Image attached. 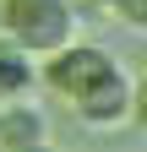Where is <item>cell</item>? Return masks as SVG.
<instances>
[{
	"mask_svg": "<svg viewBox=\"0 0 147 152\" xmlns=\"http://www.w3.org/2000/svg\"><path fill=\"white\" fill-rule=\"evenodd\" d=\"M0 22H6V33L33 60H44V54H54L60 44L76 38L82 16H76L71 0H6V6H0Z\"/></svg>",
	"mask_w": 147,
	"mask_h": 152,
	"instance_id": "obj_1",
	"label": "cell"
},
{
	"mask_svg": "<svg viewBox=\"0 0 147 152\" xmlns=\"http://www.w3.org/2000/svg\"><path fill=\"white\" fill-rule=\"evenodd\" d=\"M115 65H120V60H115L104 44H76V38H71V44H60L54 54H44L38 82H44V87H54L60 98H82V92L93 87V82H104Z\"/></svg>",
	"mask_w": 147,
	"mask_h": 152,
	"instance_id": "obj_2",
	"label": "cell"
},
{
	"mask_svg": "<svg viewBox=\"0 0 147 152\" xmlns=\"http://www.w3.org/2000/svg\"><path fill=\"white\" fill-rule=\"evenodd\" d=\"M71 103H76V120H82V125H93V130H120L125 120H131L136 82H131V71H125V65H115L104 82H93L82 98H71Z\"/></svg>",
	"mask_w": 147,
	"mask_h": 152,
	"instance_id": "obj_3",
	"label": "cell"
},
{
	"mask_svg": "<svg viewBox=\"0 0 147 152\" xmlns=\"http://www.w3.org/2000/svg\"><path fill=\"white\" fill-rule=\"evenodd\" d=\"M49 141H54V125H49V114L33 98L0 103V152H38Z\"/></svg>",
	"mask_w": 147,
	"mask_h": 152,
	"instance_id": "obj_4",
	"label": "cell"
},
{
	"mask_svg": "<svg viewBox=\"0 0 147 152\" xmlns=\"http://www.w3.org/2000/svg\"><path fill=\"white\" fill-rule=\"evenodd\" d=\"M33 87H38V65H33V54L16 44L11 33H0V103L33 98Z\"/></svg>",
	"mask_w": 147,
	"mask_h": 152,
	"instance_id": "obj_5",
	"label": "cell"
},
{
	"mask_svg": "<svg viewBox=\"0 0 147 152\" xmlns=\"http://www.w3.org/2000/svg\"><path fill=\"white\" fill-rule=\"evenodd\" d=\"M71 6H76V16H115L120 0H71Z\"/></svg>",
	"mask_w": 147,
	"mask_h": 152,
	"instance_id": "obj_6",
	"label": "cell"
},
{
	"mask_svg": "<svg viewBox=\"0 0 147 152\" xmlns=\"http://www.w3.org/2000/svg\"><path fill=\"white\" fill-rule=\"evenodd\" d=\"M131 120L147 125V82H136V103H131Z\"/></svg>",
	"mask_w": 147,
	"mask_h": 152,
	"instance_id": "obj_7",
	"label": "cell"
}]
</instances>
